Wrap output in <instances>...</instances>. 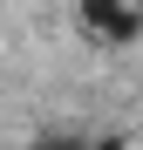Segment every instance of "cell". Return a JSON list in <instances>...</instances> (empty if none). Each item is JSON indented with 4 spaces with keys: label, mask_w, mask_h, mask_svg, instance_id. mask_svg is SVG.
Instances as JSON below:
<instances>
[{
    "label": "cell",
    "mask_w": 143,
    "mask_h": 150,
    "mask_svg": "<svg viewBox=\"0 0 143 150\" xmlns=\"http://www.w3.org/2000/svg\"><path fill=\"white\" fill-rule=\"evenodd\" d=\"M102 150H143V143H102Z\"/></svg>",
    "instance_id": "obj_2"
},
{
    "label": "cell",
    "mask_w": 143,
    "mask_h": 150,
    "mask_svg": "<svg viewBox=\"0 0 143 150\" xmlns=\"http://www.w3.org/2000/svg\"><path fill=\"white\" fill-rule=\"evenodd\" d=\"M82 21L95 41H136L143 34V0H82Z\"/></svg>",
    "instance_id": "obj_1"
}]
</instances>
